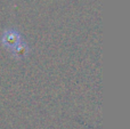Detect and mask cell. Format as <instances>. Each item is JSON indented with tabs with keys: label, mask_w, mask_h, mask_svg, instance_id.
I'll return each instance as SVG.
<instances>
[{
	"label": "cell",
	"mask_w": 130,
	"mask_h": 129,
	"mask_svg": "<svg viewBox=\"0 0 130 129\" xmlns=\"http://www.w3.org/2000/svg\"><path fill=\"white\" fill-rule=\"evenodd\" d=\"M22 40H23L22 34H21L20 31H18L17 29H15V27L5 29L4 32L1 33V37H0V42H1L2 47L6 48L9 52Z\"/></svg>",
	"instance_id": "1"
},
{
	"label": "cell",
	"mask_w": 130,
	"mask_h": 129,
	"mask_svg": "<svg viewBox=\"0 0 130 129\" xmlns=\"http://www.w3.org/2000/svg\"><path fill=\"white\" fill-rule=\"evenodd\" d=\"M11 56L17 59H24L30 55V46L26 41L23 39L21 42H18L13 49L9 52Z\"/></svg>",
	"instance_id": "2"
}]
</instances>
